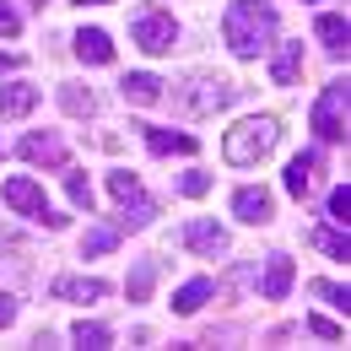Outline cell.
Segmentation results:
<instances>
[{
    "instance_id": "cell-21",
    "label": "cell",
    "mask_w": 351,
    "mask_h": 351,
    "mask_svg": "<svg viewBox=\"0 0 351 351\" xmlns=\"http://www.w3.org/2000/svg\"><path fill=\"white\" fill-rule=\"evenodd\" d=\"M152 287H157V260H141L130 270V287H125V292H130V303H146V298H152Z\"/></svg>"
},
{
    "instance_id": "cell-22",
    "label": "cell",
    "mask_w": 351,
    "mask_h": 351,
    "mask_svg": "<svg viewBox=\"0 0 351 351\" xmlns=\"http://www.w3.org/2000/svg\"><path fill=\"white\" fill-rule=\"evenodd\" d=\"M71 341H76V346H92V351H103L108 341H114V330H108V324H97V319H82V324L71 330Z\"/></svg>"
},
{
    "instance_id": "cell-25",
    "label": "cell",
    "mask_w": 351,
    "mask_h": 351,
    "mask_svg": "<svg viewBox=\"0 0 351 351\" xmlns=\"http://www.w3.org/2000/svg\"><path fill=\"white\" fill-rule=\"evenodd\" d=\"M108 249H119V227H92L87 238H82V254H108Z\"/></svg>"
},
{
    "instance_id": "cell-28",
    "label": "cell",
    "mask_w": 351,
    "mask_h": 351,
    "mask_svg": "<svg viewBox=\"0 0 351 351\" xmlns=\"http://www.w3.org/2000/svg\"><path fill=\"white\" fill-rule=\"evenodd\" d=\"M330 221H341V227L351 221V189H346V184L330 189Z\"/></svg>"
},
{
    "instance_id": "cell-7",
    "label": "cell",
    "mask_w": 351,
    "mask_h": 351,
    "mask_svg": "<svg viewBox=\"0 0 351 351\" xmlns=\"http://www.w3.org/2000/svg\"><path fill=\"white\" fill-rule=\"evenodd\" d=\"M178 243L184 249H195V254H206V260H217V254H227V232H221L217 221H184V232H178Z\"/></svg>"
},
{
    "instance_id": "cell-5",
    "label": "cell",
    "mask_w": 351,
    "mask_h": 351,
    "mask_svg": "<svg viewBox=\"0 0 351 351\" xmlns=\"http://www.w3.org/2000/svg\"><path fill=\"white\" fill-rule=\"evenodd\" d=\"M5 206L11 211H22V217H33V221H44V227H65V217H54L49 211V200H44V189L33 184V178H5Z\"/></svg>"
},
{
    "instance_id": "cell-1",
    "label": "cell",
    "mask_w": 351,
    "mask_h": 351,
    "mask_svg": "<svg viewBox=\"0 0 351 351\" xmlns=\"http://www.w3.org/2000/svg\"><path fill=\"white\" fill-rule=\"evenodd\" d=\"M221 38L232 44V54L254 60V54L270 49V38H276V5H270V0H232L227 16H221Z\"/></svg>"
},
{
    "instance_id": "cell-31",
    "label": "cell",
    "mask_w": 351,
    "mask_h": 351,
    "mask_svg": "<svg viewBox=\"0 0 351 351\" xmlns=\"http://www.w3.org/2000/svg\"><path fill=\"white\" fill-rule=\"evenodd\" d=\"M16 27H22V16H16V5H11V0H0V38H11Z\"/></svg>"
},
{
    "instance_id": "cell-19",
    "label": "cell",
    "mask_w": 351,
    "mask_h": 351,
    "mask_svg": "<svg viewBox=\"0 0 351 351\" xmlns=\"http://www.w3.org/2000/svg\"><path fill=\"white\" fill-rule=\"evenodd\" d=\"M313 33H319V44L330 49V54H341L346 38H351V27H346V16H341V11H324V16L313 22Z\"/></svg>"
},
{
    "instance_id": "cell-35",
    "label": "cell",
    "mask_w": 351,
    "mask_h": 351,
    "mask_svg": "<svg viewBox=\"0 0 351 351\" xmlns=\"http://www.w3.org/2000/svg\"><path fill=\"white\" fill-rule=\"evenodd\" d=\"M76 5H108V0H76Z\"/></svg>"
},
{
    "instance_id": "cell-23",
    "label": "cell",
    "mask_w": 351,
    "mask_h": 351,
    "mask_svg": "<svg viewBox=\"0 0 351 351\" xmlns=\"http://www.w3.org/2000/svg\"><path fill=\"white\" fill-rule=\"evenodd\" d=\"M60 108H65V114H76V119H92V114H97V97L82 92V87H60Z\"/></svg>"
},
{
    "instance_id": "cell-26",
    "label": "cell",
    "mask_w": 351,
    "mask_h": 351,
    "mask_svg": "<svg viewBox=\"0 0 351 351\" xmlns=\"http://www.w3.org/2000/svg\"><path fill=\"white\" fill-rule=\"evenodd\" d=\"M60 173H65V195H71V206H76V211H92V184L82 173H71V168H60Z\"/></svg>"
},
{
    "instance_id": "cell-4",
    "label": "cell",
    "mask_w": 351,
    "mask_h": 351,
    "mask_svg": "<svg viewBox=\"0 0 351 351\" xmlns=\"http://www.w3.org/2000/svg\"><path fill=\"white\" fill-rule=\"evenodd\" d=\"M130 38L146 54H168L178 38V22L168 16V11H157V5H146V11H135V22H130Z\"/></svg>"
},
{
    "instance_id": "cell-2",
    "label": "cell",
    "mask_w": 351,
    "mask_h": 351,
    "mask_svg": "<svg viewBox=\"0 0 351 351\" xmlns=\"http://www.w3.org/2000/svg\"><path fill=\"white\" fill-rule=\"evenodd\" d=\"M276 141H281V125H276L270 114H260V119H243V125H232V130H227L221 157H227L232 168H254V162H260Z\"/></svg>"
},
{
    "instance_id": "cell-16",
    "label": "cell",
    "mask_w": 351,
    "mask_h": 351,
    "mask_svg": "<svg viewBox=\"0 0 351 351\" xmlns=\"http://www.w3.org/2000/svg\"><path fill=\"white\" fill-rule=\"evenodd\" d=\"M119 97L146 108V103H157V97H162V82H157V76H146V71H130V76L119 82Z\"/></svg>"
},
{
    "instance_id": "cell-11",
    "label": "cell",
    "mask_w": 351,
    "mask_h": 351,
    "mask_svg": "<svg viewBox=\"0 0 351 351\" xmlns=\"http://www.w3.org/2000/svg\"><path fill=\"white\" fill-rule=\"evenodd\" d=\"M54 298H71V303H97V298H108V281H97V276H65V281H54Z\"/></svg>"
},
{
    "instance_id": "cell-32",
    "label": "cell",
    "mask_w": 351,
    "mask_h": 351,
    "mask_svg": "<svg viewBox=\"0 0 351 351\" xmlns=\"http://www.w3.org/2000/svg\"><path fill=\"white\" fill-rule=\"evenodd\" d=\"M308 330L324 335V341H341V324H330V319H308Z\"/></svg>"
},
{
    "instance_id": "cell-14",
    "label": "cell",
    "mask_w": 351,
    "mask_h": 351,
    "mask_svg": "<svg viewBox=\"0 0 351 351\" xmlns=\"http://www.w3.org/2000/svg\"><path fill=\"white\" fill-rule=\"evenodd\" d=\"M292 276H298V270H292V260H287V254H270V265H265V298H270V303H281V298H287V292H292Z\"/></svg>"
},
{
    "instance_id": "cell-18",
    "label": "cell",
    "mask_w": 351,
    "mask_h": 351,
    "mask_svg": "<svg viewBox=\"0 0 351 351\" xmlns=\"http://www.w3.org/2000/svg\"><path fill=\"white\" fill-rule=\"evenodd\" d=\"M313 173H319V152H298V157H292V168H287V189L303 200L308 189H313Z\"/></svg>"
},
{
    "instance_id": "cell-8",
    "label": "cell",
    "mask_w": 351,
    "mask_h": 351,
    "mask_svg": "<svg viewBox=\"0 0 351 351\" xmlns=\"http://www.w3.org/2000/svg\"><path fill=\"white\" fill-rule=\"evenodd\" d=\"M27 162H44V168H71V157H65V141L60 135H22V146H16Z\"/></svg>"
},
{
    "instance_id": "cell-15",
    "label": "cell",
    "mask_w": 351,
    "mask_h": 351,
    "mask_svg": "<svg viewBox=\"0 0 351 351\" xmlns=\"http://www.w3.org/2000/svg\"><path fill=\"white\" fill-rule=\"evenodd\" d=\"M76 54H82L87 65H108V60H114V44H108L103 27H82V33H76Z\"/></svg>"
},
{
    "instance_id": "cell-3",
    "label": "cell",
    "mask_w": 351,
    "mask_h": 351,
    "mask_svg": "<svg viewBox=\"0 0 351 351\" xmlns=\"http://www.w3.org/2000/svg\"><path fill=\"white\" fill-rule=\"evenodd\" d=\"M346 119H351V87L346 82H330V87L319 92L308 125L319 130V141H346Z\"/></svg>"
},
{
    "instance_id": "cell-33",
    "label": "cell",
    "mask_w": 351,
    "mask_h": 351,
    "mask_svg": "<svg viewBox=\"0 0 351 351\" xmlns=\"http://www.w3.org/2000/svg\"><path fill=\"white\" fill-rule=\"evenodd\" d=\"M11 319H16V298H11V292H0V324H11Z\"/></svg>"
},
{
    "instance_id": "cell-34",
    "label": "cell",
    "mask_w": 351,
    "mask_h": 351,
    "mask_svg": "<svg viewBox=\"0 0 351 351\" xmlns=\"http://www.w3.org/2000/svg\"><path fill=\"white\" fill-rule=\"evenodd\" d=\"M0 71H16V54H5V49H0Z\"/></svg>"
},
{
    "instance_id": "cell-36",
    "label": "cell",
    "mask_w": 351,
    "mask_h": 351,
    "mask_svg": "<svg viewBox=\"0 0 351 351\" xmlns=\"http://www.w3.org/2000/svg\"><path fill=\"white\" fill-rule=\"evenodd\" d=\"M33 5H44V0H33Z\"/></svg>"
},
{
    "instance_id": "cell-27",
    "label": "cell",
    "mask_w": 351,
    "mask_h": 351,
    "mask_svg": "<svg viewBox=\"0 0 351 351\" xmlns=\"http://www.w3.org/2000/svg\"><path fill=\"white\" fill-rule=\"evenodd\" d=\"M108 189H114V200H135L141 195V178L130 168H119V173H108Z\"/></svg>"
},
{
    "instance_id": "cell-13",
    "label": "cell",
    "mask_w": 351,
    "mask_h": 351,
    "mask_svg": "<svg viewBox=\"0 0 351 351\" xmlns=\"http://www.w3.org/2000/svg\"><path fill=\"white\" fill-rule=\"evenodd\" d=\"M270 76H276V87H292L298 76H303V44H281L270 54Z\"/></svg>"
},
{
    "instance_id": "cell-9",
    "label": "cell",
    "mask_w": 351,
    "mask_h": 351,
    "mask_svg": "<svg viewBox=\"0 0 351 351\" xmlns=\"http://www.w3.org/2000/svg\"><path fill=\"white\" fill-rule=\"evenodd\" d=\"M232 211H238V221H249V227H265V221H270V189L243 184V189L232 195Z\"/></svg>"
},
{
    "instance_id": "cell-24",
    "label": "cell",
    "mask_w": 351,
    "mask_h": 351,
    "mask_svg": "<svg viewBox=\"0 0 351 351\" xmlns=\"http://www.w3.org/2000/svg\"><path fill=\"white\" fill-rule=\"evenodd\" d=\"M313 243H319L330 260H351V238H346V232H335V227H319V232H313Z\"/></svg>"
},
{
    "instance_id": "cell-17",
    "label": "cell",
    "mask_w": 351,
    "mask_h": 351,
    "mask_svg": "<svg viewBox=\"0 0 351 351\" xmlns=\"http://www.w3.org/2000/svg\"><path fill=\"white\" fill-rule=\"evenodd\" d=\"M211 292H217V281H206V276L200 281H184L173 292V313H200V308L211 303Z\"/></svg>"
},
{
    "instance_id": "cell-6",
    "label": "cell",
    "mask_w": 351,
    "mask_h": 351,
    "mask_svg": "<svg viewBox=\"0 0 351 351\" xmlns=\"http://www.w3.org/2000/svg\"><path fill=\"white\" fill-rule=\"evenodd\" d=\"M238 97L232 82H221V76H200V82H189V92H178V108L184 114H217Z\"/></svg>"
},
{
    "instance_id": "cell-30",
    "label": "cell",
    "mask_w": 351,
    "mask_h": 351,
    "mask_svg": "<svg viewBox=\"0 0 351 351\" xmlns=\"http://www.w3.org/2000/svg\"><path fill=\"white\" fill-rule=\"evenodd\" d=\"M178 189H184L189 200H200V195L211 189V173H200V168H195V173H184V178H178Z\"/></svg>"
},
{
    "instance_id": "cell-10",
    "label": "cell",
    "mask_w": 351,
    "mask_h": 351,
    "mask_svg": "<svg viewBox=\"0 0 351 351\" xmlns=\"http://www.w3.org/2000/svg\"><path fill=\"white\" fill-rule=\"evenodd\" d=\"M146 146H152V152H157V157H195V152H200V141H195V135H184V130H157V125H146Z\"/></svg>"
},
{
    "instance_id": "cell-12",
    "label": "cell",
    "mask_w": 351,
    "mask_h": 351,
    "mask_svg": "<svg viewBox=\"0 0 351 351\" xmlns=\"http://www.w3.org/2000/svg\"><path fill=\"white\" fill-rule=\"evenodd\" d=\"M33 108H38V87H27V82L0 87V119H22V114H33Z\"/></svg>"
},
{
    "instance_id": "cell-20",
    "label": "cell",
    "mask_w": 351,
    "mask_h": 351,
    "mask_svg": "<svg viewBox=\"0 0 351 351\" xmlns=\"http://www.w3.org/2000/svg\"><path fill=\"white\" fill-rule=\"evenodd\" d=\"M152 217H157V200H146V195L119 200V232H135V227H146Z\"/></svg>"
},
{
    "instance_id": "cell-29",
    "label": "cell",
    "mask_w": 351,
    "mask_h": 351,
    "mask_svg": "<svg viewBox=\"0 0 351 351\" xmlns=\"http://www.w3.org/2000/svg\"><path fill=\"white\" fill-rule=\"evenodd\" d=\"M313 292H319L330 308H351V292H346V287H335V281H313Z\"/></svg>"
}]
</instances>
